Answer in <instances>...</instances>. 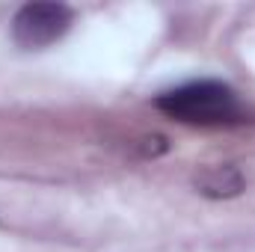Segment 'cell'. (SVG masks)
<instances>
[{
    "label": "cell",
    "instance_id": "obj_1",
    "mask_svg": "<svg viewBox=\"0 0 255 252\" xmlns=\"http://www.w3.org/2000/svg\"><path fill=\"white\" fill-rule=\"evenodd\" d=\"M154 107L184 125L202 127H220V125H238L244 122V107L232 86L217 83V80H196L184 83L178 89H169L157 95Z\"/></svg>",
    "mask_w": 255,
    "mask_h": 252
},
{
    "label": "cell",
    "instance_id": "obj_2",
    "mask_svg": "<svg viewBox=\"0 0 255 252\" xmlns=\"http://www.w3.org/2000/svg\"><path fill=\"white\" fill-rule=\"evenodd\" d=\"M71 27V9L65 3H27L12 18V39L27 48H48Z\"/></svg>",
    "mask_w": 255,
    "mask_h": 252
},
{
    "label": "cell",
    "instance_id": "obj_3",
    "mask_svg": "<svg viewBox=\"0 0 255 252\" xmlns=\"http://www.w3.org/2000/svg\"><path fill=\"white\" fill-rule=\"evenodd\" d=\"M193 187L208 199H232V196L244 193L247 178L238 166H229V163L226 166H205L202 172H196Z\"/></svg>",
    "mask_w": 255,
    "mask_h": 252
}]
</instances>
